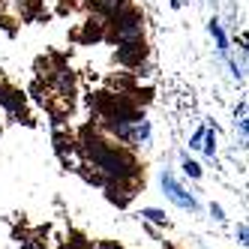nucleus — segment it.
Listing matches in <instances>:
<instances>
[{
	"label": "nucleus",
	"mask_w": 249,
	"mask_h": 249,
	"mask_svg": "<svg viewBox=\"0 0 249 249\" xmlns=\"http://www.w3.org/2000/svg\"><path fill=\"white\" fill-rule=\"evenodd\" d=\"M204 129H207V126H201V129H195V132H192V138H189V147H192V150H198V147H201V141H204Z\"/></svg>",
	"instance_id": "obj_12"
},
{
	"label": "nucleus",
	"mask_w": 249,
	"mask_h": 249,
	"mask_svg": "<svg viewBox=\"0 0 249 249\" xmlns=\"http://www.w3.org/2000/svg\"><path fill=\"white\" fill-rule=\"evenodd\" d=\"M81 153L87 156V165H93V171L102 180H123V183H135L138 180V162L129 150H123L111 141H105L96 132H84L81 135Z\"/></svg>",
	"instance_id": "obj_1"
},
{
	"label": "nucleus",
	"mask_w": 249,
	"mask_h": 249,
	"mask_svg": "<svg viewBox=\"0 0 249 249\" xmlns=\"http://www.w3.org/2000/svg\"><path fill=\"white\" fill-rule=\"evenodd\" d=\"M159 186H162L165 198H168L171 204H177L180 210H189V213L198 210V201H195V195H192V192H186V186L177 180L171 171H162V174H159Z\"/></svg>",
	"instance_id": "obj_3"
},
{
	"label": "nucleus",
	"mask_w": 249,
	"mask_h": 249,
	"mask_svg": "<svg viewBox=\"0 0 249 249\" xmlns=\"http://www.w3.org/2000/svg\"><path fill=\"white\" fill-rule=\"evenodd\" d=\"M144 222H153V225H168V216H165V210H159V207H141L138 213Z\"/></svg>",
	"instance_id": "obj_9"
},
{
	"label": "nucleus",
	"mask_w": 249,
	"mask_h": 249,
	"mask_svg": "<svg viewBox=\"0 0 249 249\" xmlns=\"http://www.w3.org/2000/svg\"><path fill=\"white\" fill-rule=\"evenodd\" d=\"M102 189H105V198L117 207H126L135 195V183H123V180H105Z\"/></svg>",
	"instance_id": "obj_4"
},
{
	"label": "nucleus",
	"mask_w": 249,
	"mask_h": 249,
	"mask_svg": "<svg viewBox=\"0 0 249 249\" xmlns=\"http://www.w3.org/2000/svg\"><path fill=\"white\" fill-rule=\"evenodd\" d=\"M0 102H3L12 114H24V99L15 90H0Z\"/></svg>",
	"instance_id": "obj_8"
},
{
	"label": "nucleus",
	"mask_w": 249,
	"mask_h": 249,
	"mask_svg": "<svg viewBox=\"0 0 249 249\" xmlns=\"http://www.w3.org/2000/svg\"><path fill=\"white\" fill-rule=\"evenodd\" d=\"M105 27H108V30H105V36H108L111 42H117V45L144 39V15H141L135 6H123L117 15H111Z\"/></svg>",
	"instance_id": "obj_2"
},
{
	"label": "nucleus",
	"mask_w": 249,
	"mask_h": 249,
	"mask_svg": "<svg viewBox=\"0 0 249 249\" xmlns=\"http://www.w3.org/2000/svg\"><path fill=\"white\" fill-rule=\"evenodd\" d=\"M123 6H129V0H93V9L102 15V18H111V15H117Z\"/></svg>",
	"instance_id": "obj_7"
},
{
	"label": "nucleus",
	"mask_w": 249,
	"mask_h": 249,
	"mask_svg": "<svg viewBox=\"0 0 249 249\" xmlns=\"http://www.w3.org/2000/svg\"><path fill=\"white\" fill-rule=\"evenodd\" d=\"M246 237H249V228H246V225L240 222V225H237V243H240V246H246V243H249Z\"/></svg>",
	"instance_id": "obj_14"
},
{
	"label": "nucleus",
	"mask_w": 249,
	"mask_h": 249,
	"mask_svg": "<svg viewBox=\"0 0 249 249\" xmlns=\"http://www.w3.org/2000/svg\"><path fill=\"white\" fill-rule=\"evenodd\" d=\"M180 168H183V174H186V177H192V180H198V177L204 174V171H201V165L195 162V159H189V156H183V162H180Z\"/></svg>",
	"instance_id": "obj_11"
},
{
	"label": "nucleus",
	"mask_w": 249,
	"mask_h": 249,
	"mask_svg": "<svg viewBox=\"0 0 249 249\" xmlns=\"http://www.w3.org/2000/svg\"><path fill=\"white\" fill-rule=\"evenodd\" d=\"M201 150H204V156H216V129L213 126H207L204 129V141H201Z\"/></svg>",
	"instance_id": "obj_10"
},
{
	"label": "nucleus",
	"mask_w": 249,
	"mask_h": 249,
	"mask_svg": "<svg viewBox=\"0 0 249 249\" xmlns=\"http://www.w3.org/2000/svg\"><path fill=\"white\" fill-rule=\"evenodd\" d=\"M210 36L216 39L219 57L228 63V60H231V45H228V36H225V30H222V21H219V18H213V21H210Z\"/></svg>",
	"instance_id": "obj_6"
},
{
	"label": "nucleus",
	"mask_w": 249,
	"mask_h": 249,
	"mask_svg": "<svg viewBox=\"0 0 249 249\" xmlns=\"http://www.w3.org/2000/svg\"><path fill=\"white\" fill-rule=\"evenodd\" d=\"M210 216L216 219V222H225V210H222L219 204H210Z\"/></svg>",
	"instance_id": "obj_13"
},
{
	"label": "nucleus",
	"mask_w": 249,
	"mask_h": 249,
	"mask_svg": "<svg viewBox=\"0 0 249 249\" xmlns=\"http://www.w3.org/2000/svg\"><path fill=\"white\" fill-rule=\"evenodd\" d=\"M144 57H147V45H144V39L117 45V60H120L123 66H141V63H144Z\"/></svg>",
	"instance_id": "obj_5"
}]
</instances>
